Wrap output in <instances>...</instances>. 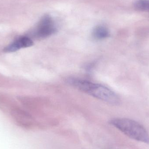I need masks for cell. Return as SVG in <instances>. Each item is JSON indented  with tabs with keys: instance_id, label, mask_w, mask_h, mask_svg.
<instances>
[{
	"instance_id": "3",
	"label": "cell",
	"mask_w": 149,
	"mask_h": 149,
	"mask_svg": "<svg viewBox=\"0 0 149 149\" xmlns=\"http://www.w3.org/2000/svg\"><path fill=\"white\" fill-rule=\"evenodd\" d=\"M56 31L52 18L45 15L40 20L35 31V36L38 38H45L51 36Z\"/></svg>"
},
{
	"instance_id": "4",
	"label": "cell",
	"mask_w": 149,
	"mask_h": 149,
	"mask_svg": "<svg viewBox=\"0 0 149 149\" xmlns=\"http://www.w3.org/2000/svg\"><path fill=\"white\" fill-rule=\"evenodd\" d=\"M33 45V41L28 37H22L5 47L3 51L6 52H15L22 48L30 47Z\"/></svg>"
},
{
	"instance_id": "6",
	"label": "cell",
	"mask_w": 149,
	"mask_h": 149,
	"mask_svg": "<svg viewBox=\"0 0 149 149\" xmlns=\"http://www.w3.org/2000/svg\"><path fill=\"white\" fill-rule=\"evenodd\" d=\"M134 5L138 10L149 11V0H136Z\"/></svg>"
},
{
	"instance_id": "1",
	"label": "cell",
	"mask_w": 149,
	"mask_h": 149,
	"mask_svg": "<svg viewBox=\"0 0 149 149\" xmlns=\"http://www.w3.org/2000/svg\"><path fill=\"white\" fill-rule=\"evenodd\" d=\"M68 82L79 90L105 102L112 105H117L120 102L118 95L103 85L77 79H69Z\"/></svg>"
},
{
	"instance_id": "2",
	"label": "cell",
	"mask_w": 149,
	"mask_h": 149,
	"mask_svg": "<svg viewBox=\"0 0 149 149\" xmlns=\"http://www.w3.org/2000/svg\"><path fill=\"white\" fill-rule=\"evenodd\" d=\"M110 124L125 135L137 141L149 143V134L141 124L134 120L125 118L112 119Z\"/></svg>"
},
{
	"instance_id": "5",
	"label": "cell",
	"mask_w": 149,
	"mask_h": 149,
	"mask_svg": "<svg viewBox=\"0 0 149 149\" xmlns=\"http://www.w3.org/2000/svg\"><path fill=\"white\" fill-rule=\"evenodd\" d=\"M93 35L95 39L102 40L109 36V32L106 27L98 26L95 27L93 31Z\"/></svg>"
}]
</instances>
